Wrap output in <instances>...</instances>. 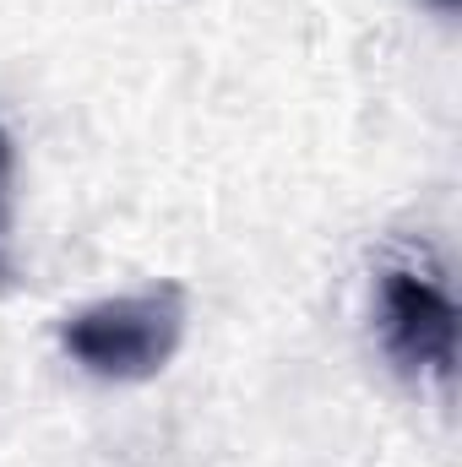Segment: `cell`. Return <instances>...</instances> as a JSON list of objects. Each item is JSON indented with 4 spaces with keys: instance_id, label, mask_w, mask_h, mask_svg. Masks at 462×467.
<instances>
[{
    "instance_id": "3",
    "label": "cell",
    "mask_w": 462,
    "mask_h": 467,
    "mask_svg": "<svg viewBox=\"0 0 462 467\" xmlns=\"http://www.w3.org/2000/svg\"><path fill=\"white\" fill-rule=\"evenodd\" d=\"M11 169H16V158H11V136L0 125V234H5V218H11Z\"/></svg>"
},
{
    "instance_id": "2",
    "label": "cell",
    "mask_w": 462,
    "mask_h": 467,
    "mask_svg": "<svg viewBox=\"0 0 462 467\" xmlns=\"http://www.w3.org/2000/svg\"><path fill=\"white\" fill-rule=\"evenodd\" d=\"M381 348L408 375L452 380V369H457V305H452V294L414 266H386L381 272Z\"/></svg>"
},
{
    "instance_id": "1",
    "label": "cell",
    "mask_w": 462,
    "mask_h": 467,
    "mask_svg": "<svg viewBox=\"0 0 462 467\" xmlns=\"http://www.w3.org/2000/svg\"><path fill=\"white\" fill-rule=\"evenodd\" d=\"M191 299L180 283H152L120 299H99L60 321V348L99 380H152L185 343Z\"/></svg>"
}]
</instances>
